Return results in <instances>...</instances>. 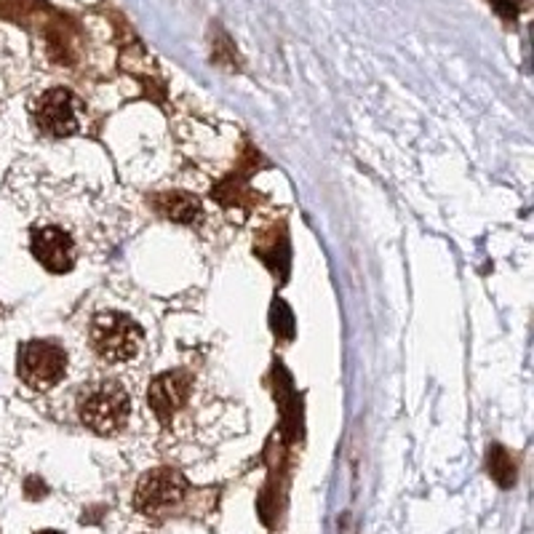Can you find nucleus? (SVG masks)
<instances>
[{
	"label": "nucleus",
	"mask_w": 534,
	"mask_h": 534,
	"mask_svg": "<svg viewBox=\"0 0 534 534\" xmlns=\"http://www.w3.org/2000/svg\"><path fill=\"white\" fill-rule=\"evenodd\" d=\"M487 471L489 476L503 487V489H511L516 484V463L513 457L503 449V447H489L487 452Z\"/></svg>",
	"instance_id": "9"
},
{
	"label": "nucleus",
	"mask_w": 534,
	"mask_h": 534,
	"mask_svg": "<svg viewBox=\"0 0 534 534\" xmlns=\"http://www.w3.org/2000/svg\"><path fill=\"white\" fill-rule=\"evenodd\" d=\"M29 249L32 257L48 270V273H70L75 267V241L67 230L56 225L32 227L29 233Z\"/></svg>",
	"instance_id": "7"
},
{
	"label": "nucleus",
	"mask_w": 534,
	"mask_h": 534,
	"mask_svg": "<svg viewBox=\"0 0 534 534\" xmlns=\"http://www.w3.org/2000/svg\"><path fill=\"white\" fill-rule=\"evenodd\" d=\"M187 495V479L174 468H155L144 473L134 492V505L144 516H158L182 503Z\"/></svg>",
	"instance_id": "5"
},
{
	"label": "nucleus",
	"mask_w": 534,
	"mask_h": 534,
	"mask_svg": "<svg viewBox=\"0 0 534 534\" xmlns=\"http://www.w3.org/2000/svg\"><path fill=\"white\" fill-rule=\"evenodd\" d=\"M29 115L35 128L43 136L51 139H64L72 136L80 128V115H83V104L80 99L70 91V88H48L43 91L32 104H29Z\"/></svg>",
	"instance_id": "3"
},
{
	"label": "nucleus",
	"mask_w": 534,
	"mask_h": 534,
	"mask_svg": "<svg viewBox=\"0 0 534 534\" xmlns=\"http://www.w3.org/2000/svg\"><path fill=\"white\" fill-rule=\"evenodd\" d=\"M16 372L32 390H51L67 372V353L48 340H29L19 348Z\"/></svg>",
	"instance_id": "4"
},
{
	"label": "nucleus",
	"mask_w": 534,
	"mask_h": 534,
	"mask_svg": "<svg viewBox=\"0 0 534 534\" xmlns=\"http://www.w3.org/2000/svg\"><path fill=\"white\" fill-rule=\"evenodd\" d=\"M190 390H193V377L185 369L163 372L147 388V407L152 409L160 425H168L179 415V409L187 404Z\"/></svg>",
	"instance_id": "6"
},
{
	"label": "nucleus",
	"mask_w": 534,
	"mask_h": 534,
	"mask_svg": "<svg viewBox=\"0 0 534 534\" xmlns=\"http://www.w3.org/2000/svg\"><path fill=\"white\" fill-rule=\"evenodd\" d=\"M88 342L102 361L128 364L139 356L144 332L131 316L118 313V310H102L91 318Z\"/></svg>",
	"instance_id": "2"
},
{
	"label": "nucleus",
	"mask_w": 534,
	"mask_h": 534,
	"mask_svg": "<svg viewBox=\"0 0 534 534\" xmlns=\"http://www.w3.org/2000/svg\"><path fill=\"white\" fill-rule=\"evenodd\" d=\"M131 415V398L115 380H99L80 390L78 417L96 436H115L126 428Z\"/></svg>",
	"instance_id": "1"
},
{
	"label": "nucleus",
	"mask_w": 534,
	"mask_h": 534,
	"mask_svg": "<svg viewBox=\"0 0 534 534\" xmlns=\"http://www.w3.org/2000/svg\"><path fill=\"white\" fill-rule=\"evenodd\" d=\"M152 206H155L158 214H163L166 219L179 222V225H193V222L201 219V201L190 193H182V190L155 195Z\"/></svg>",
	"instance_id": "8"
},
{
	"label": "nucleus",
	"mask_w": 534,
	"mask_h": 534,
	"mask_svg": "<svg viewBox=\"0 0 534 534\" xmlns=\"http://www.w3.org/2000/svg\"><path fill=\"white\" fill-rule=\"evenodd\" d=\"M43 495H45V487H43L37 479H29V481H27V497L35 500V497H43Z\"/></svg>",
	"instance_id": "10"
},
{
	"label": "nucleus",
	"mask_w": 534,
	"mask_h": 534,
	"mask_svg": "<svg viewBox=\"0 0 534 534\" xmlns=\"http://www.w3.org/2000/svg\"><path fill=\"white\" fill-rule=\"evenodd\" d=\"M37 534H59V532H51V530H45V532H37Z\"/></svg>",
	"instance_id": "11"
}]
</instances>
